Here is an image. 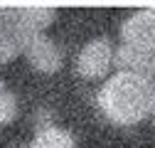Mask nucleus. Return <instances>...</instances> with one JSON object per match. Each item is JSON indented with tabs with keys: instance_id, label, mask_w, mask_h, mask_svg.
I'll list each match as a JSON object with an SVG mask.
<instances>
[{
	"instance_id": "7",
	"label": "nucleus",
	"mask_w": 155,
	"mask_h": 148,
	"mask_svg": "<svg viewBox=\"0 0 155 148\" xmlns=\"http://www.w3.org/2000/svg\"><path fill=\"white\" fill-rule=\"evenodd\" d=\"M22 148H76V141L67 128L45 126V128H37L35 141L30 146H22Z\"/></svg>"
},
{
	"instance_id": "9",
	"label": "nucleus",
	"mask_w": 155,
	"mask_h": 148,
	"mask_svg": "<svg viewBox=\"0 0 155 148\" xmlns=\"http://www.w3.org/2000/svg\"><path fill=\"white\" fill-rule=\"evenodd\" d=\"M3 86H5V84H3V79H0V89H3Z\"/></svg>"
},
{
	"instance_id": "6",
	"label": "nucleus",
	"mask_w": 155,
	"mask_h": 148,
	"mask_svg": "<svg viewBox=\"0 0 155 148\" xmlns=\"http://www.w3.org/2000/svg\"><path fill=\"white\" fill-rule=\"evenodd\" d=\"M25 54H27V59H30V64L35 69L47 72V74L49 72H57V69L62 67V62H64L62 47L57 45L54 40H49L45 32L32 37L30 45H27V49H25Z\"/></svg>"
},
{
	"instance_id": "4",
	"label": "nucleus",
	"mask_w": 155,
	"mask_h": 148,
	"mask_svg": "<svg viewBox=\"0 0 155 148\" xmlns=\"http://www.w3.org/2000/svg\"><path fill=\"white\" fill-rule=\"evenodd\" d=\"M121 37H123V45L155 52V5L130 12L121 25Z\"/></svg>"
},
{
	"instance_id": "8",
	"label": "nucleus",
	"mask_w": 155,
	"mask_h": 148,
	"mask_svg": "<svg viewBox=\"0 0 155 148\" xmlns=\"http://www.w3.org/2000/svg\"><path fill=\"white\" fill-rule=\"evenodd\" d=\"M15 114H17V99L8 86H3L0 89V123L12 121Z\"/></svg>"
},
{
	"instance_id": "2",
	"label": "nucleus",
	"mask_w": 155,
	"mask_h": 148,
	"mask_svg": "<svg viewBox=\"0 0 155 148\" xmlns=\"http://www.w3.org/2000/svg\"><path fill=\"white\" fill-rule=\"evenodd\" d=\"M57 17L47 5H0V64L27 49L35 35H42Z\"/></svg>"
},
{
	"instance_id": "1",
	"label": "nucleus",
	"mask_w": 155,
	"mask_h": 148,
	"mask_svg": "<svg viewBox=\"0 0 155 148\" xmlns=\"http://www.w3.org/2000/svg\"><path fill=\"white\" fill-rule=\"evenodd\" d=\"M99 106L113 123H140L155 114V82L128 72H116L99 89Z\"/></svg>"
},
{
	"instance_id": "5",
	"label": "nucleus",
	"mask_w": 155,
	"mask_h": 148,
	"mask_svg": "<svg viewBox=\"0 0 155 148\" xmlns=\"http://www.w3.org/2000/svg\"><path fill=\"white\" fill-rule=\"evenodd\" d=\"M113 64L118 67V72H128L143 79H155V52L133 47V45H121L113 54Z\"/></svg>"
},
{
	"instance_id": "3",
	"label": "nucleus",
	"mask_w": 155,
	"mask_h": 148,
	"mask_svg": "<svg viewBox=\"0 0 155 148\" xmlns=\"http://www.w3.org/2000/svg\"><path fill=\"white\" fill-rule=\"evenodd\" d=\"M113 47L108 42V37H94L89 40L79 57H76V69H79L81 77L86 79H99V77H106L111 64H113Z\"/></svg>"
}]
</instances>
